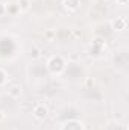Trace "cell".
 <instances>
[{
	"label": "cell",
	"instance_id": "cell-5",
	"mask_svg": "<svg viewBox=\"0 0 129 130\" xmlns=\"http://www.w3.org/2000/svg\"><path fill=\"white\" fill-rule=\"evenodd\" d=\"M62 5L68 12H74V11H78V8L81 5V0H62Z\"/></svg>",
	"mask_w": 129,
	"mask_h": 130
},
{
	"label": "cell",
	"instance_id": "cell-1",
	"mask_svg": "<svg viewBox=\"0 0 129 130\" xmlns=\"http://www.w3.org/2000/svg\"><path fill=\"white\" fill-rule=\"evenodd\" d=\"M46 70L49 74L52 76H61L67 71V62H65L64 56L61 55H53L47 59L46 62Z\"/></svg>",
	"mask_w": 129,
	"mask_h": 130
},
{
	"label": "cell",
	"instance_id": "cell-11",
	"mask_svg": "<svg viewBox=\"0 0 129 130\" xmlns=\"http://www.w3.org/2000/svg\"><path fill=\"white\" fill-rule=\"evenodd\" d=\"M5 118H6V112L0 109V123H3V121H5Z\"/></svg>",
	"mask_w": 129,
	"mask_h": 130
},
{
	"label": "cell",
	"instance_id": "cell-7",
	"mask_svg": "<svg viewBox=\"0 0 129 130\" xmlns=\"http://www.w3.org/2000/svg\"><path fill=\"white\" fill-rule=\"evenodd\" d=\"M5 6H6V14H11V15L20 14V9H18L17 2H12V3H5Z\"/></svg>",
	"mask_w": 129,
	"mask_h": 130
},
{
	"label": "cell",
	"instance_id": "cell-9",
	"mask_svg": "<svg viewBox=\"0 0 129 130\" xmlns=\"http://www.w3.org/2000/svg\"><path fill=\"white\" fill-rule=\"evenodd\" d=\"M8 82H9V76H8V73L5 71V68H2V67H0V88L6 86V85H8Z\"/></svg>",
	"mask_w": 129,
	"mask_h": 130
},
{
	"label": "cell",
	"instance_id": "cell-10",
	"mask_svg": "<svg viewBox=\"0 0 129 130\" xmlns=\"http://www.w3.org/2000/svg\"><path fill=\"white\" fill-rule=\"evenodd\" d=\"M5 14H6V6H5V3L0 2V17H3Z\"/></svg>",
	"mask_w": 129,
	"mask_h": 130
},
{
	"label": "cell",
	"instance_id": "cell-3",
	"mask_svg": "<svg viewBox=\"0 0 129 130\" xmlns=\"http://www.w3.org/2000/svg\"><path fill=\"white\" fill-rule=\"evenodd\" d=\"M59 130H85V126L79 120H67L59 127Z\"/></svg>",
	"mask_w": 129,
	"mask_h": 130
},
{
	"label": "cell",
	"instance_id": "cell-8",
	"mask_svg": "<svg viewBox=\"0 0 129 130\" xmlns=\"http://www.w3.org/2000/svg\"><path fill=\"white\" fill-rule=\"evenodd\" d=\"M17 5H18L20 14L21 12H28L31 9V0H17Z\"/></svg>",
	"mask_w": 129,
	"mask_h": 130
},
{
	"label": "cell",
	"instance_id": "cell-2",
	"mask_svg": "<svg viewBox=\"0 0 129 130\" xmlns=\"http://www.w3.org/2000/svg\"><path fill=\"white\" fill-rule=\"evenodd\" d=\"M32 115H33L35 120L44 121V120L49 117V109H47V106H46L44 103H36L32 109Z\"/></svg>",
	"mask_w": 129,
	"mask_h": 130
},
{
	"label": "cell",
	"instance_id": "cell-6",
	"mask_svg": "<svg viewBox=\"0 0 129 130\" xmlns=\"http://www.w3.org/2000/svg\"><path fill=\"white\" fill-rule=\"evenodd\" d=\"M8 95L12 98V100H17V98L21 95V88L18 85H11L8 88Z\"/></svg>",
	"mask_w": 129,
	"mask_h": 130
},
{
	"label": "cell",
	"instance_id": "cell-4",
	"mask_svg": "<svg viewBox=\"0 0 129 130\" xmlns=\"http://www.w3.org/2000/svg\"><path fill=\"white\" fill-rule=\"evenodd\" d=\"M111 26L115 32H123L128 27V20H126V17H117L115 20L111 21Z\"/></svg>",
	"mask_w": 129,
	"mask_h": 130
},
{
	"label": "cell",
	"instance_id": "cell-12",
	"mask_svg": "<svg viewBox=\"0 0 129 130\" xmlns=\"http://www.w3.org/2000/svg\"><path fill=\"white\" fill-rule=\"evenodd\" d=\"M115 2H117L119 5H126V3H128V0H115Z\"/></svg>",
	"mask_w": 129,
	"mask_h": 130
}]
</instances>
